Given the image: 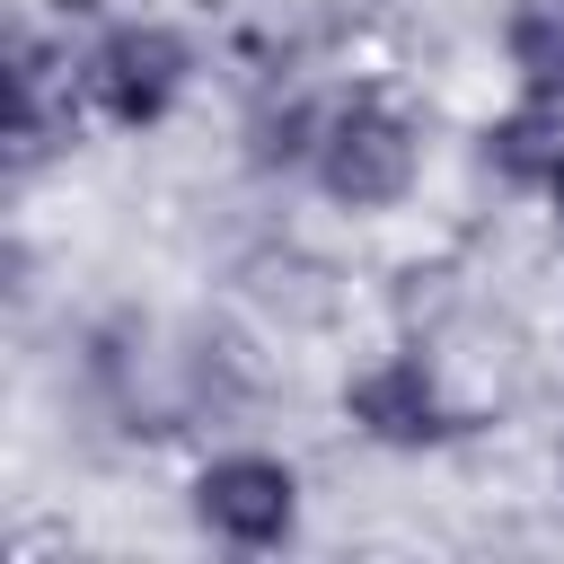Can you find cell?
Wrapping results in <instances>:
<instances>
[{
	"label": "cell",
	"instance_id": "cell-3",
	"mask_svg": "<svg viewBox=\"0 0 564 564\" xmlns=\"http://www.w3.org/2000/svg\"><path fill=\"white\" fill-rule=\"evenodd\" d=\"M185 520L220 555H282V546H300L308 476H300V458H282L264 441H220L185 467Z\"/></svg>",
	"mask_w": 564,
	"mask_h": 564
},
{
	"label": "cell",
	"instance_id": "cell-10",
	"mask_svg": "<svg viewBox=\"0 0 564 564\" xmlns=\"http://www.w3.org/2000/svg\"><path fill=\"white\" fill-rule=\"evenodd\" d=\"M555 485H564V441H555Z\"/></svg>",
	"mask_w": 564,
	"mask_h": 564
},
{
	"label": "cell",
	"instance_id": "cell-2",
	"mask_svg": "<svg viewBox=\"0 0 564 564\" xmlns=\"http://www.w3.org/2000/svg\"><path fill=\"white\" fill-rule=\"evenodd\" d=\"M194 79H203V44L176 18L123 9V18L79 35V106H88L97 132H159V123H176Z\"/></svg>",
	"mask_w": 564,
	"mask_h": 564
},
{
	"label": "cell",
	"instance_id": "cell-8",
	"mask_svg": "<svg viewBox=\"0 0 564 564\" xmlns=\"http://www.w3.org/2000/svg\"><path fill=\"white\" fill-rule=\"evenodd\" d=\"M494 44H502V62H511V88L564 97V0H502Z\"/></svg>",
	"mask_w": 564,
	"mask_h": 564
},
{
	"label": "cell",
	"instance_id": "cell-6",
	"mask_svg": "<svg viewBox=\"0 0 564 564\" xmlns=\"http://www.w3.org/2000/svg\"><path fill=\"white\" fill-rule=\"evenodd\" d=\"M555 150H564V97H538V88H511V106H502V115H485V132H476L485 176H502V185H511V194H529V203H538V185H546Z\"/></svg>",
	"mask_w": 564,
	"mask_h": 564
},
{
	"label": "cell",
	"instance_id": "cell-9",
	"mask_svg": "<svg viewBox=\"0 0 564 564\" xmlns=\"http://www.w3.org/2000/svg\"><path fill=\"white\" fill-rule=\"evenodd\" d=\"M538 212H546V229L564 238V150H555V167H546V185H538Z\"/></svg>",
	"mask_w": 564,
	"mask_h": 564
},
{
	"label": "cell",
	"instance_id": "cell-7",
	"mask_svg": "<svg viewBox=\"0 0 564 564\" xmlns=\"http://www.w3.org/2000/svg\"><path fill=\"white\" fill-rule=\"evenodd\" d=\"M317 115H326V88H282L247 115V167L256 176H308V150H317Z\"/></svg>",
	"mask_w": 564,
	"mask_h": 564
},
{
	"label": "cell",
	"instance_id": "cell-5",
	"mask_svg": "<svg viewBox=\"0 0 564 564\" xmlns=\"http://www.w3.org/2000/svg\"><path fill=\"white\" fill-rule=\"evenodd\" d=\"M88 132L79 106V44L44 26H9V176L26 185Z\"/></svg>",
	"mask_w": 564,
	"mask_h": 564
},
{
	"label": "cell",
	"instance_id": "cell-1",
	"mask_svg": "<svg viewBox=\"0 0 564 564\" xmlns=\"http://www.w3.org/2000/svg\"><path fill=\"white\" fill-rule=\"evenodd\" d=\"M326 212H352V220H379V212H405L414 185H423V115L379 88V79H344L326 88V115H317V150H308V176H300Z\"/></svg>",
	"mask_w": 564,
	"mask_h": 564
},
{
	"label": "cell",
	"instance_id": "cell-4",
	"mask_svg": "<svg viewBox=\"0 0 564 564\" xmlns=\"http://www.w3.org/2000/svg\"><path fill=\"white\" fill-rule=\"evenodd\" d=\"M335 405H344L352 441H370V449H388V458H441V449L476 441V423H485V414L449 388L441 352H423V344H388V352L352 361L344 388H335Z\"/></svg>",
	"mask_w": 564,
	"mask_h": 564
}]
</instances>
